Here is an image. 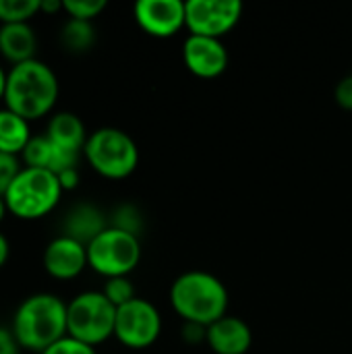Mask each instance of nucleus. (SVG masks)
<instances>
[{
    "mask_svg": "<svg viewBox=\"0 0 352 354\" xmlns=\"http://www.w3.org/2000/svg\"><path fill=\"white\" fill-rule=\"evenodd\" d=\"M10 330L21 348L41 354L54 342L68 336L66 303L50 292L31 295L17 307Z\"/></svg>",
    "mask_w": 352,
    "mask_h": 354,
    "instance_id": "obj_3",
    "label": "nucleus"
},
{
    "mask_svg": "<svg viewBox=\"0 0 352 354\" xmlns=\"http://www.w3.org/2000/svg\"><path fill=\"white\" fill-rule=\"evenodd\" d=\"M133 15L137 25L151 37H172L185 27L183 0H139Z\"/></svg>",
    "mask_w": 352,
    "mask_h": 354,
    "instance_id": "obj_10",
    "label": "nucleus"
},
{
    "mask_svg": "<svg viewBox=\"0 0 352 354\" xmlns=\"http://www.w3.org/2000/svg\"><path fill=\"white\" fill-rule=\"evenodd\" d=\"M21 156H23L27 168H41V170L52 172L54 143L48 139V135H33Z\"/></svg>",
    "mask_w": 352,
    "mask_h": 354,
    "instance_id": "obj_19",
    "label": "nucleus"
},
{
    "mask_svg": "<svg viewBox=\"0 0 352 354\" xmlns=\"http://www.w3.org/2000/svg\"><path fill=\"white\" fill-rule=\"evenodd\" d=\"M41 10V0H0V23H29Z\"/></svg>",
    "mask_w": 352,
    "mask_h": 354,
    "instance_id": "obj_20",
    "label": "nucleus"
},
{
    "mask_svg": "<svg viewBox=\"0 0 352 354\" xmlns=\"http://www.w3.org/2000/svg\"><path fill=\"white\" fill-rule=\"evenodd\" d=\"M6 212H8V207H6V201H4V197H0V222L4 220Z\"/></svg>",
    "mask_w": 352,
    "mask_h": 354,
    "instance_id": "obj_32",
    "label": "nucleus"
},
{
    "mask_svg": "<svg viewBox=\"0 0 352 354\" xmlns=\"http://www.w3.org/2000/svg\"><path fill=\"white\" fill-rule=\"evenodd\" d=\"M116 307L100 290H87L66 303V332L71 338L98 346L114 336Z\"/></svg>",
    "mask_w": 352,
    "mask_h": 354,
    "instance_id": "obj_6",
    "label": "nucleus"
},
{
    "mask_svg": "<svg viewBox=\"0 0 352 354\" xmlns=\"http://www.w3.org/2000/svg\"><path fill=\"white\" fill-rule=\"evenodd\" d=\"M8 253H10V245H8L6 236L0 232V268L6 263V259H8Z\"/></svg>",
    "mask_w": 352,
    "mask_h": 354,
    "instance_id": "obj_30",
    "label": "nucleus"
},
{
    "mask_svg": "<svg viewBox=\"0 0 352 354\" xmlns=\"http://www.w3.org/2000/svg\"><path fill=\"white\" fill-rule=\"evenodd\" d=\"M87 164L104 178L120 180L135 172L139 149L133 137L114 127H102L87 137L83 147Z\"/></svg>",
    "mask_w": 352,
    "mask_h": 354,
    "instance_id": "obj_5",
    "label": "nucleus"
},
{
    "mask_svg": "<svg viewBox=\"0 0 352 354\" xmlns=\"http://www.w3.org/2000/svg\"><path fill=\"white\" fill-rule=\"evenodd\" d=\"M6 71L0 66V100H4V89H6Z\"/></svg>",
    "mask_w": 352,
    "mask_h": 354,
    "instance_id": "obj_31",
    "label": "nucleus"
},
{
    "mask_svg": "<svg viewBox=\"0 0 352 354\" xmlns=\"http://www.w3.org/2000/svg\"><path fill=\"white\" fill-rule=\"evenodd\" d=\"M106 228H108V224H106L102 212L93 205H87V203L77 205L66 216V222H64V234L83 243L85 247Z\"/></svg>",
    "mask_w": 352,
    "mask_h": 354,
    "instance_id": "obj_16",
    "label": "nucleus"
},
{
    "mask_svg": "<svg viewBox=\"0 0 352 354\" xmlns=\"http://www.w3.org/2000/svg\"><path fill=\"white\" fill-rule=\"evenodd\" d=\"M243 15L239 0H187L185 2V27L189 35L222 39L237 27Z\"/></svg>",
    "mask_w": 352,
    "mask_h": 354,
    "instance_id": "obj_9",
    "label": "nucleus"
},
{
    "mask_svg": "<svg viewBox=\"0 0 352 354\" xmlns=\"http://www.w3.org/2000/svg\"><path fill=\"white\" fill-rule=\"evenodd\" d=\"M41 354H98L93 346L85 344V342H79L71 336H64L62 340L54 342L50 348H46Z\"/></svg>",
    "mask_w": 352,
    "mask_h": 354,
    "instance_id": "obj_25",
    "label": "nucleus"
},
{
    "mask_svg": "<svg viewBox=\"0 0 352 354\" xmlns=\"http://www.w3.org/2000/svg\"><path fill=\"white\" fill-rule=\"evenodd\" d=\"M114 228H120L124 232H131V234H139V228H141V220H139V214L135 212L133 205H120L114 214V220L112 224Z\"/></svg>",
    "mask_w": 352,
    "mask_h": 354,
    "instance_id": "obj_23",
    "label": "nucleus"
},
{
    "mask_svg": "<svg viewBox=\"0 0 352 354\" xmlns=\"http://www.w3.org/2000/svg\"><path fill=\"white\" fill-rule=\"evenodd\" d=\"M56 176H58V183H60L62 191H73L79 185V170L77 168H68V170H64V172H60Z\"/></svg>",
    "mask_w": 352,
    "mask_h": 354,
    "instance_id": "obj_28",
    "label": "nucleus"
},
{
    "mask_svg": "<svg viewBox=\"0 0 352 354\" xmlns=\"http://www.w3.org/2000/svg\"><path fill=\"white\" fill-rule=\"evenodd\" d=\"M62 44L71 52H85L93 46L95 41V29L89 21H77L68 19L62 27Z\"/></svg>",
    "mask_w": 352,
    "mask_h": 354,
    "instance_id": "obj_18",
    "label": "nucleus"
},
{
    "mask_svg": "<svg viewBox=\"0 0 352 354\" xmlns=\"http://www.w3.org/2000/svg\"><path fill=\"white\" fill-rule=\"evenodd\" d=\"M170 305L185 324L210 328L228 315V290L210 272H185L170 286Z\"/></svg>",
    "mask_w": 352,
    "mask_h": 354,
    "instance_id": "obj_2",
    "label": "nucleus"
},
{
    "mask_svg": "<svg viewBox=\"0 0 352 354\" xmlns=\"http://www.w3.org/2000/svg\"><path fill=\"white\" fill-rule=\"evenodd\" d=\"M19 342L10 328L0 326V354H19Z\"/></svg>",
    "mask_w": 352,
    "mask_h": 354,
    "instance_id": "obj_27",
    "label": "nucleus"
},
{
    "mask_svg": "<svg viewBox=\"0 0 352 354\" xmlns=\"http://www.w3.org/2000/svg\"><path fill=\"white\" fill-rule=\"evenodd\" d=\"M87 266V247L66 234L56 236L44 249V270L56 280H73Z\"/></svg>",
    "mask_w": 352,
    "mask_h": 354,
    "instance_id": "obj_12",
    "label": "nucleus"
},
{
    "mask_svg": "<svg viewBox=\"0 0 352 354\" xmlns=\"http://www.w3.org/2000/svg\"><path fill=\"white\" fill-rule=\"evenodd\" d=\"M31 129L25 118L10 112L8 108L0 110V151L8 156H19L31 139Z\"/></svg>",
    "mask_w": 352,
    "mask_h": 354,
    "instance_id": "obj_17",
    "label": "nucleus"
},
{
    "mask_svg": "<svg viewBox=\"0 0 352 354\" xmlns=\"http://www.w3.org/2000/svg\"><path fill=\"white\" fill-rule=\"evenodd\" d=\"M336 102L346 108V110H352V75L351 77H344L338 87H336Z\"/></svg>",
    "mask_w": 352,
    "mask_h": 354,
    "instance_id": "obj_26",
    "label": "nucleus"
},
{
    "mask_svg": "<svg viewBox=\"0 0 352 354\" xmlns=\"http://www.w3.org/2000/svg\"><path fill=\"white\" fill-rule=\"evenodd\" d=\"M48 139L66 151H75L81 153L85 143H87V133H85V124L83 120L73 114V112H58L50 118L48 122V131H46Z\"/></svg>",
    "mask_w": 352,
    "mask_h": 354,
    "instance_id": "obj_15",
    "label": "nucleus"
},
{
    "mask_svg": "<svg viewBox=\"0 0 352 354\" xmlns=\"http://www.w3.org/2000/svg\"><path fill=\"white\" fill-rule=\"evenodd\" d=\"M104 297L118 309V307H122V305H127V303H131L133 299H137V295H135V286H133V282L129 280V276H124V278H110V280H106V284H104Z\"/></svg>",
    "mask_w": 352,
    "mask_h": 354,
    "instance_id": "obj_21",
    "label": "nucleus"
},
{
    "mask_svg": "<svg viewBox=\"0 0 352 354\" xmlns=\"http://www.w3.org/2000/svg\"><path fill=\"white\" fill-rule=\"evenodd\" d=\"M141 259L139 236L120 228L108 226L87 245V261L93 272L110 278L129 276Z\"/></svg>",
    "mask_w": 352,
    "mask_h": 354,
    "instance_id": "obj_7",
    "label": "nucleus"
},
{
    "mask_svg": "<svg viewBox=\"0 0 352 354\" xmlns=\"http://www.w3.org/2000/svg\"><path fill=\"white\" fill-rule=\"evenodd\" d=\"M185 66L199 79H214L228 66V52L222 39L189 35L183 44Z\"/></svg>",
    "mask_w": 352,
    "mask_h": 354,
    "instance_id": "obj_11",
    "label": "nucleus"
},
{
    "mask_svg": "<svg viewBox=\"0 0 352 354\" xmlns=\"http://www.w3.org/2000/svg\"><path fill=\"white\" fill-rule=\"evenodd\" d=\"M205 342L216 354H247L253 344V332L241 317L224 315L207 328Z\"/></svg>",
    "mask_w": 352,
    "mask_h": 354,
    "instance_id": "obj_13",
    "label": "nucleus"
},
{
    "mask_svg": "<svg viewBox=\"0 0 352 354\" xmlns=\"http://www.w3.org/2000/svg\"><path fill=\"white\" fill-rule=\"evenodd\" d=\"M19 172H21L19 158L0 151V197H4V193L8 191L10 183L17 178Z\"/></svg>",
    "mask_w": 352,
    "mask_h": 354,
    "instance_id": "obj_24",
    "label": "nucleus"
},
{
    "mask_svg": "<svg viewBox=\"0 0 352 354\" xmlns=\"http://www.w3.org/2000/svg\"><path fill=\"white\" fill-rule=\"evenodd\" d=\"M106 8V0H62V10L68 19L77 21H93Z\"/></svg>",
    "mask_w": 352,
    "mask_h": 354,
    "instance_id": "obj_22",
    "label": "nucleus"
},
{
    "mask_svg": "<svg viewBox=\"0 0 352 354\" xmlns=\"http://www.w3.org/2000/svg\"><path fill=\"white\" fill-rule=\"evenodd\" d=\"M37 39L29 23L0 25V54L15 64L35 58Z\"/></svg>",
    "mask_w": 352,
    "mask_h": 354,
    "instance_id": "obj_14",
    "label": "nucleus"
},
{
    "mask_svg": "<svg viewBox=\"0 0 352 354\" xmlns=\"http://www.w3.org/2000/svg\"><path fill=\"white\" fill-rule=\"evenodd\" d=\"M60 195L62 187L54 172L25 166L4 193V201L15 218L39 220L58 205Z\"/></svg>",
    "mask_w": 352,
    "mask_h": 354,
    "instance_id": "obj_4",
    "label": "nucleus"
},
{
    "mask_svg": "<svg viewBox=\"0 0 352 354\" xmlns=\"http://www.w3.org/2000/svg\"><path fill=\"white\" fill-rule=\"evenodd\" d=\"M41 10L52 15L56 10H62V0H41Z\"/></svg>",
    "mask_w": 352,
    "mask_h": 354,
    "instance_id": "obj_29",
    "label": "nucleus"
},
{
    "mask_svg": "<svg viewBox=\"0 0 352 354\" xmlns=\"http://www.w3.org/2000/svg\"><path fill=\"white\" fill-rule=\"evenodd\" d=\"M56 73L41 60H27L10 66L6 75L4 104L27 122L46 116L58 100Z\"/></svg>",
    "mask_w": 352,
    "mask_h": 354,
    "instance_id": "obj_1",
    "label": "nucleus"
},
{
    "mask_svg": "<svg viewBox=\"0 0 352 354\" xmlns=\"http://www.w3.org/2000/svg\"><path fill=\"white\" fill-rule=\"evenodd\" d=\"M162 332V315L145 299H133L131 303L116 309L114 338L133 351L149 348Z\"/></svg>",
    "mask_w": 352,
    "mask_h": 354,
    "instance_id": "obj_8",
    "label": "nucleus"
}]
</instances>
